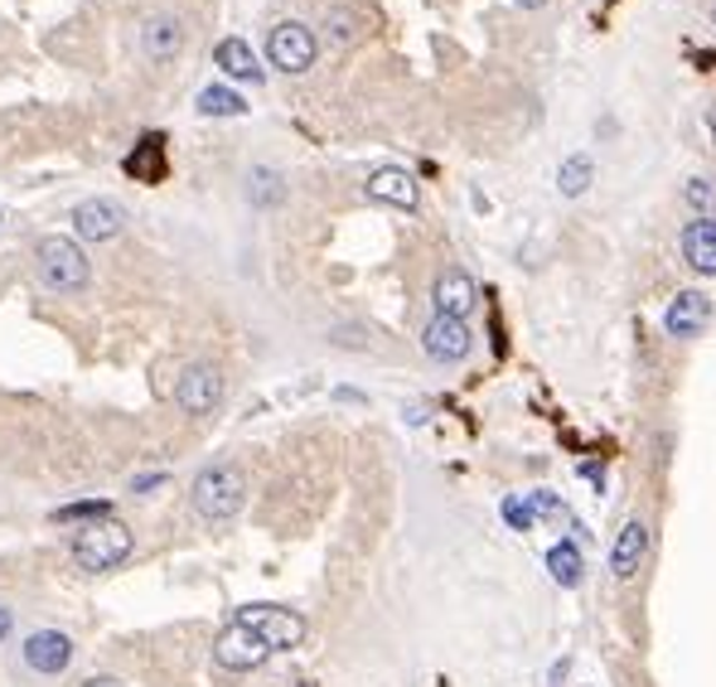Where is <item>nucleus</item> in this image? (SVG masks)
<instances>
[{
    "instance_id": "obj_1",
    "label": "nucleus",
    "mask_w": 716,
    "mask_h": 687,
    "mask_svg": "<svg viewBox=\"0 0 716 687\" xmlns=\"http://www.w3.org/2000/svg\"><path fill=\"white\" fill-rule=\"evenodd\" d=\"M190 499H194L198 519L228 523L247 504V480H243V470H237L233 460H214V465H204V470L194 474V494Z\"/></svg>"
},
{
    "instance_id": "obj_2",
    "label": "nucleus",
    "mask_w": 716,
    "mask_h": 687,
    "mask_svg": "<svg viewBox=\"0 0 716 687\" xmlns=\"http://www.w3.org/2000/svg\"><path fill=\"white\" fill-rule=\"evenodd\" d=\"M34 267H39V281H44L49 290H59V296H73V290H83L88 276H92L83 247H78L73 237H59V233L39 237Z\"/></svg>"
},
{
    "instance_id": "obj_3",
    "label": "nucleus",
    "mask_w": 716,
    "mask_h": 687,
    "mask_svg": "<svg viewBox=\"0 0 716 687\" xmlns=\"http://www.w3.org/2000/svg\"><path fill=\"white\" fill-rule=\"evenodd\" d=\"M73 557L83 572H112L131 557V527L116 523V519H102V523H88L78 527L73 537Z\"/></svg>"
},
{
    "instance_id": "obj_4",
    "label": "nucleus",
    "mask_w": 716,
    "mask_h": 687,
    "mask_svg": "<svg viewBox=\"0 0 716 687\" xmlns=\"http://www.w3.org/2000/svg\"><path fill=\"white\" fill-rule=\"evenodd\" d=\"M237 625H247L252 634H262L272 654L296 649V644L305 639V619L296 611H286V605H243V611H237Z\"/></svg>"
},
{
    "instance_id": "obj_5",
    "label": "nucleus",
    "mask_w": 716,
    "mask_h": 687,
    "mask_svg": "<svg viewBox=\"0 0 716 687\" xmlns=\"http://www.w3.org/2000/svg\"><path fill=\"white\" fill-rule=\"evenodd\" d=\"M315 54H320V44H315L310 24H300V20L272 24V34H267V59H272V69H282V73H305V69L315 63Z\"/></svg>"
},
{
    "instance_id": "obj_6",
    "label": "nucleus",
    "mask_w": 716,
    "mask_h": 687,
    "mask_svg": "<svg viewBox=\"0 0 716 687\" xmlns=\"http://www.w3.org/2000/svg\"><path fill=\"white\" fill-rule=\"evenodd\" d=\"M223 402V373L214 363H190L175 378V407L184 417H208Z\"/></svg>"
},
{
    "instance_id": "obj_7",
    "label": "nucleus",
    "mask_w": 716,
    "mask_h": 687,
    "mask_svg": "<svg viewBox=\"0 0 716 687\" xmlns=\"http://www.w3.org/2000/svg\"><path fill=\"white\" fill-rule=\"evenodd\" d=\"M214 658L223 668H233V673H252V668H262L272 658V649H267V639H262V634H252L247 625H233L218 634L214 639Z\"/></svg>"
},
{
    "instance_id": "obj_8",
    "label": "nucleus",
    "mask_w": 716,
    "mask_h": 687,
    "mask_svg": "<svg viewBox=\"0 0 716 687\" xmlns=\"http://www.w3.org/2000/svg\"><path fill=\"white\" fill-rule=\"evenodd\" d=\"M421 349H427L436 363H460V359H470L474 335H470L466 320H456V315H436V320L421 329Z\"/></svg>"
},
{
    "instance_id": "obj_9",
    "label": "nucleus",
    "mask_w": 716,
    "mask_h": 687,
    "mask_svg": "<svg viewBox=\"0 0 716 687\" xmlns=\"http://www.w3.org/2000/svg\"><path fill=\"white\" fill-rule=\"evenodd\" d=\"M141 54L155 59V63H170L184 49V20L170 16V10H151V16H141Z\"/></svg>"
},
{
    "instance_id": "obj_10",
    "label": "nucleus",
    "mask_w": 716,
    "mask_h": 687,
    "mask_svg": "<svg viewBox=\"0 0 716 687\" xmlns=\"http://www.w3.org/2000/svg\"><path fill=\"white\" fill-rule=\"evenodd\" d=\"M707 325H712V300L702 290H678L668 300V310H663V329L673 339H697Z\"/></svg>"
},
{
    "instance_id": "obj_11",
    "label": "nucleus",
    "mask_w": 716,
    "mask_h": 687,
    "mask_svg": "<svg viewBox=\"0 0 716 687\" xmlns=\"http://www.w3.org/2000/svg\"><path fill=\"white\" fill-rule=\"evenodd\" d=\"M24 664L34 673H44V678H54L73 664V639L63 629H34L30 639H24Z\"/></svg>"
},
{
    "instance_id": "obj_12",
    "label": "nucleus",
    "mask_w": 716,
    "mask_h": 687,
    "mask_svg": "<svg viewBox=\"0 0 716 687\" xmlns=\"http://www.w3.org/2000/svg\"><path fill=\"white\" fill-rule=\"evenodd\" d=\"M122 223H126V214L112 199H83L73 208V228L83 243H112V237L122 233Z\"/></svg>"
},
{
    "instance_id": "obj_13",
    "label": "nucleus",
    "mask_w": 716,
    "mask_h": 687,
    "mask_svg": "<svg viewBox=\"0 0 716 687\" xmlns=\"http://www.w3.org/2000/svg\"><path fill=\"white\" fill-rule=\"evenodd\" d=\"M431 300H436V315H456V320H466V315L474 310V300H480V290H474V276L450 267L436 276L431 286Z\"/></svg>"
},
{
    "instance_id": "obj_14",
    "label": "nucleus",
    "mask_w": 716,
    "mask_h": 687,
    "mask_svg": "<svg viewBox=\"0 0 716 687\" xmlns=\"http://www.w3.org/2000/svg\"><path fill=\"white\" fill-rule=\"evenodd\" d=\"M644 557H648V523L630 519L625 527H620L615 547H610V572H615L620 581H630V576H640Z\"/></svg>"
},
{
    "instance_id": "obj_15",
    "label": "nucleus",
    "mask_w": 716,
    "mask_h": 687,
    "mask_svg": "<svg viewBox=\"0 0 716 687\" xmlns=\"http://www.w3.org/2000/svg\"><path fill=\"white\" fill-rule=\"evenodd\" d=\"M368 199L392 204V208H417L421 204V189H417V180L407 175V170L382 165V170H374V175H368Z\"/></svg>"
},
{
    "instance_id": "obj_16",
    "label": "nucleus",
    "mask_w": 716,
    "mask_h": 687,
    "mask_svg": "<svg viewBox=\"0 0 716 687\" xmlns=\"http://www.w3.org/2000/svg\"><path fill=\"white\" fill-rule=\"evenodd\" d=\"M683 262L697 276H716V218H693L683 228Z\"/></svg>"
},
{
    "instance_id": "obj_17",
    "label": "nucleus",
    "mask_w": 716,
    "mask_h": 687,
    "mask_svg": "<svg viewBox=\"0 0 716 687\" xmlns=\"http://www.w3.org/2000/svg\"><path fill=\"white\" fill-rule=\"evenodd\" d=\"M214 63L228 78H237V83H262V63L252 59V49L243 44V39H218L214 49Z\"/></svg>"
},
{
    "instance_id": "obj_18",
    "label": "nucleus",
    "mask_w": 716,
    "mask_h": 687,
    "mask_svg": "<svg viewBox=\"0 0 716 687\" xmlns=\"http://www.w3.org/2000/svg\"><path fill=\"white\" fill-rule=\"evenodd\" d=\"M247 199L257 204V208H276L286 199V184H282V170H267V165H257L247 175Z\"/></svg>"
},
{
    "instance_id": "obj_19",
    "label": "nucleus",
    "mask_w": 716,
    "mask_h": 687,
    "mask_svg": "<svg viewBox=\"0 0 716 687\" xmlns=\"http://www.w3.org/2000/svg\"><path fill=\"white\" fill-rule=\"evenodd\" d=\"M548 572L556 586H581V572H586V562H581V547L576 543H556L548 552Z\"/></svg>"
},
{
    "instance_id": "obj_20",
    "label": "nucleus",
    "mask_w": 716,
    "mask_h": 687,
    "mask_svg": "<svg viewBox=\"0 0 716 687\" xmlns=\"http://www.w3.org/2000/svg\"><path fill=\"white\" fill-rule=\"evenodd\" d=\"M591 175H595L591 155H566L562 170H556V184H562L566 199H576V194H586V189H591Z\"/></svg>"
},
{
    "instance_id": "obj_21",
    "label": "nucleus",
    "mask_w": 716,
    "mask_h": 687,
    "mask_svg": "<svg viewBox=\"0 0 716 687\" xmlns=\"http://www.w3.org/2000/svg\"><path fill=\"white\" fill-rule=\"evenodd\" d=\"M198 112H204V116H243L247 102L237 98L233 88H204V92H198Z\"/></svg>"
},
{
    "instance_id": "obj_22",
    "label": "nucleus",
    "mask_w": 716,
    "mask_h": 687,
    "mask_svg": "<svg viewBox=\"0 0 716 687\" xmlns=\"http://www.w3.org/2000/svg\"><path fill=\"white\" fill-rule=\"evenodd\" d=\"M112 519V499H83V504L54 509V523H102Z\"/></svg>"
},
{
    "instance_id": "obj_23",
    "label": "nucleus",
    "mask_w": 716,
    "mask_h": 687,
    "mask_svg": "<svg viewBox=\"0 0 716 687\" xmlns=\"http://www.w3.org/2000/svg\"><path fill=\"white\" fill-rule=\"evenodd\" d=\"M683 204L693 208L697 218H716V180H707V175L687 180V189H683Z\"/></svg>"
},
{
    "instance_id": "obj_24",
    "label": "nucleus",
    "mask_w": 716,
    "mask_h": 687,
    "mask_svg": "<svg viewBox=\"0 0 716 687\" xmlns=\"http://www.w3.org/2000/svg\"><path fill=\"white\" fill-rule=\"evenodd\" d=\"M503 519H509V527H519V533H528L538 519H533V504L528 499H503Z\"/></svg>"
},
{
    "instance_id": "obj_25",
    "label": "nucleus",
    "mask_w": 716,
    "mask_h": 687,
    "mask_svg": "<svg viewBox=\"0 0 716 687\" xmlns=\"http://www.w3.org/2000/svg\"><path fill=\"white\" fill-rule=\"evenodd\" d=\"M329 30H335V39L344 44V39L354 34V16H344V10H335V16H329Z\"/></svg>"
},
{
    "instance_id": "obj_26",
    "label": "nucleus",
    "mask_w": 716,
    "mask_h": 687,
    "mask_svg": "<svg viewBox=\"0 0 716 687\" xmlns=\"http://www.w3.org/2000/svg\"><path fill=\"white\" fill-rule=\"evenodd\" d=\"M165 484V474L155 470V474H141V480H131V489H136V494H151V489H161Z\"/></svg>"
},
{
    "instance_id": "obj_27",
    "label": "nucleus",
    "mask_w": 716,
    "mask_h": 687,
    "mask_svg": "<svg viewBox=\"0 0 716 687\" xmlns=\"http://www.w3.org/2000/svg\"><path fill=\"white\" fill-rule=\"evenodd\" d=\"M10 625H16V615H10L6 605H0V639H6V634H10Z\"/></svg>"
},
{
    "instance_id": "obj_28",
    "label": "nucleus",
    "mask_w": 716,
    "mask_h": 687,
    "mask_svg": "<svg viewBox=\"0 0 716 687\" xmlns=\"http://www.w3.org/2000/svg\"><path fill=\"white\" fill-rule=\"evenodd\" d=\"M83 687H126V683H116V678H88Z\"/></svg>"
},
{
    "instance_id": "obj_29",
    "label": "nucleus",
    "mask_w": 716,
    "mask_h": 687,
    "mask_svg": "<svg viewBox=\"0 0 716 687\" xmlns=\"http://www.w3.org/2000/svg\"><path fill=\"white\" fill-rule=\"evenodd\" d=\"M519 6H523V10H538V6H548V0H519Z\"/></svg>"
},
{
    "instance_id": "obj_30",
    "label": "nucleus",
    "mask_w": 716,
    "mask_h": 687,
    "mask_svg": "<svg viewBox=\"0 0 716 687\" xmlns=\"http://www.w3.org/2000/svg\"><path fill=\"white\" fill-rule=\"evenodd\" d=\"M707 131H712V136H716V107L707 112Z\"/></svg>"
},
{
    "instance_id": "obj_31",
    "label": "nucleus",
    "mask_w": 716,
    "mask_h": 687,
    "mask_svg": "<svg viewBox=\"0 0 716 687\" xmlns=\"http://www.w3.org/2000/svg\"><path fill=\"white\" fill-rule=\"evenodd\" d=\"M712 24H716V6H712Z\"/></svg>"
}]
</instances>
